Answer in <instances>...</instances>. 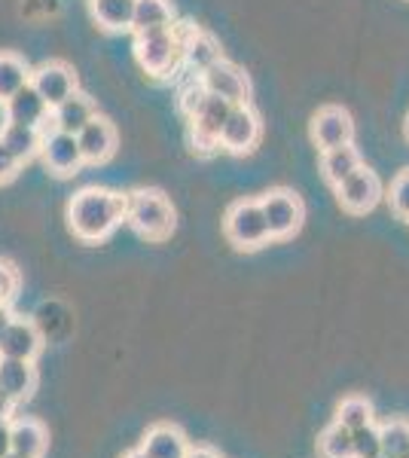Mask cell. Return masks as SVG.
<instances>
[{"label": "cell", "instance_id": "cell-1", "mask_svg": "<svg viewBox=\"0 0 409 458\" xmlns=\"http://www.w3.org/2000/svg\"><path fill=\"white\" fill-rule=\"evenodd\" d=\"M129 196L110 190H80L68 205V224L80 242H101L125 220Z\"/></svg>", "mask_w": 409, "mask_h": 458}, {"label": "cell", "instance_id": "cell-2", "mask_svg": "<svg viewBox=\"0 0 409 458\" xmlns=\"http://www.w3.org/2000/svg\"><path fill=\"white\" fill-rule=\"evenodd\" d=\"M196 25H171L156 31L135 34V55L138 64L153 77H166L183 62V43Z\"/></svg>", "mask_w": 409, "mask_h": 458}, {"label": "cell", "instance_id": "cell-3", "mask_svg": "<svg viewBox=\"0 0 409 458\" xmlns=\"http://www.w3.org/2000/svg\"><path fill=\"white\" fill-rule=\"evenodd\" d=\"M125 220L132 224L138 235L150 242H166L175 229V208L159 190H138L129 196V208H125Z\"/></svg>", "mask_w": 409, "mask_h": 458}, {"label": "cell", "instance_id": "cell-4", "mask_svg": "<svg viewBox=\"0 0 409 458\" xmlns=\"http://www.w3.org/2000/svg\"><path fill=\"white\" fill-rule=\"evenodd\" d=\"M223 233H226L229 245L239 250H257L269 242V226H266V214L260 199H239L229 205L226 217H223Z\"/></svg>", "mask_w": 409, "mask_h": 458}, {"label": "cell", "instance_id": "cell-5", "mask_svg": "<svg viewBox=\"0 0 409 458\" xmlns=\"http://www.w3.org/2000/svg\"><path fill=\"white\" fill-rule=\"evenodd\" d=\"M266 214V226H269V239H290V235L300 233L302 220H306V208H302V199L290 190H272L260 199Z\"/></svg>", "mask_w": 409, "mask_h": 458}, {"label": "cell", "instance_id": "cell-6", "mask_svg": "<svg viewBox=\"0 0 409 458\" xmlns=\"http://www.w3.org/2000/svg\"><path fill=\"white\" fill-rule=\"evenodd\" d=\"M199 83L208 95H217L223 98L226 105H248L251 101V80L248 73H244L239 64L226 62V58H220V62H214L211 68H205L199 73Z\"/></svg>", "mask_w": 409, "mask_h": 458}, {"label": "cell", "instance_id": "cell-7", "mask_svg": "<svg viewBox=\"0 0 409 458\" xmlns=\"http://www.w3.org/2000/svg\"><path fill=\"white\" fill-rule=\"evenodd\" d=\"M333 190H337L339 205L348 214H370L385 196L379 174L373 172V168H367V165H361L358 172H352L345 181H339Z\"/></svg>", "mask_w": 409, "mask_h": 458}, {"label": "cell", "instance_id": "cell-8", "mask_svg": "<svg viewBox=\"0 0 409 458\" xmlns=\"http://www.w3.org/2000/svg\"><path fill=\"white\" fill-rule=\"evenodd\" d=\"M229 107L233 105H226L217 95L205 92V98L190 110L192 144H196L199 150H214V147H220V129H223V123H226Z\"/></svg>", "mask_w": 409, "mask_h": 458}, {"label": "cell", "instance_id": "cell-9", "mask_svg": "<svg viewBox=\"0 0 409 458\" xmlns=\"http://www.w3.org/2000/svg\"><path fill=\"white\" fill-rule=\"evenodd\" d=\"M260 141V116L251 110V105H235L229 107L226 123L220 129V147L226 153H251Z\"/></svg>", "mask_w": 409, "mask_h": 458}, {"label": "cell", "instance_id": "cell-10", "mask_svg": "<svg viewBox=\"0 0 409 458\" xmlns=\"http://www.w3.org/2000/svg\"><path fill=\"white\" fill-rule=\"evenodd\" d=\"M354 138V123L352 114L345 107L327 105L311 116V141L318 144V150H333V147H345Z\"/></svg>", "mask_w": 409, "mask_h": 458}, {"label": "cell", "instance_id": "cell-11", "mask_svg": "<svg viewBox=\"0 0 409 458\" xmlns=\"http://www.w3.org/2000/svg\"><path fill=\"white\" fill-rule=\"evenodd\" d=\"M31 86L37 89V95H40V98L47 101V107L52 110L77 92V77H73V71L68 68V64L47 62L31 73Z\"/></svg>", "mask_w": 409, "mask_h": 458}, {"label": "cell", "instance_id": "cell-12", "mask_svg": "<svg viewBox=\"0 0 409 458\" xmlns=\"http://www.w3.org/2000/svg\"><path fill=\"white\" fill-rule=\"evenodd\" d=\"M40 153H43V162H47L49 172L55 174H73L80 165H83V153H80V144H77V135H68V131H58L52 129L43 135V144H40Z\"/></svg>", "mask_w": 409, "mask_h": 458}, {"label": "cell", "instance_id": "cell-13", "mask_svg": "<svg viewBox=\"0 0 409 458\" xmlns=\"http://www.w3.org/2000/svg\"><path fill=\"white\" fill-rule=\"evenodd\" d=\"M43 349V334L37 330L34 321L16 318L10 330L0 339V358H16V360H34Z\"/></svg>", "mask_w": 409, "mask_h": 458}, {"label": "cell", "instance_id": "cell-14", "mask_svg": "<svg viewBox=\"0 0 409 458\" xmlns=\"http://www.w3.org/2000/svg\"><path fill=\"white\" fill-rule=\"evenodd\" d=\"M77 144L83 162H107L116 150V129L104 116H95L77 131Z\"/></svg>", "mask_w": 409, "mask_h": 458}, {"label": "cell", "instance_id": "cell-15", "mask_svg": "<svg viewBox=\"0 0 409 458\" xmlns=\"http://www.w3.org/2000/svg\"><path fill=\"white\" fill-rule=\"evenodd\" d=\"M4 107H6V123H13V125H31V129H40L49 116L47 101L37 95V89L31 83L21 86Z\"/></svg>", "mask_w": 409, "mask_h": 458}, {"label": "cell", "instance_id": "cell-16", "mask_svg": "<svg viewBox=\"0 0 409 458\" xmlns=\"http://www.w3.org/2000/svg\"><path fill=\"white\" fill-rule=\"evenodd\" d=\"M37 388V370L34 360H16V358H0V391L13 397V401H28Z\"/></svg>", "mask_w": 409, "mask_h": 458}, {"label": "cell", "instance_id": "cell-17", "mask_svg": "<svg viewBox=\"0 0 409 458\" xmlns=\"http://www.w3.org/2000/svg\"><path fill=\"white\" fill-rule=\"evenodd\" d=\"M98 116L92 98H86L83 92H73L71 98H64L58 107H52V129L68 131V135H77L86 123H92Z\"/></svg>", "mask_w": 409, "mask_h": 458}, {"label": "cell", "instance_id": "cell-18", "mask_svg": "<svg viewBox=\"0 0 409 458\" xmlns=\"http://www.w3.org/2000/svg\"><path fill=\"white\" fill-rule=\"evenodd\" d=\"M141 449H144L150 458H187L190 443H187V437H183L181 428L156 425V428L147 431L144 446H141Z\"/></svg>", "mask_w": 409, "mask_h": 458}, {"label": "cell", "instance_id": "cell-19", "mask_svg": "<svg viewBox=\"0 0 409 458\" xmlns=\"http://www.w3.org/2000/svg\"><path fill=\"white\" fill-rule=\"evenodd\" d=\"M171 25H175V6L168 0H135V16H132V31L135 34Z\"/></svg>", "mask_w": 409, "mask_h": 458}, {"label": "cell", "instance_id": "cell-20", "mask_svg": "<svg viewBox=\"0 0 409 458\" xmlns=\"http://www.w3.org/2000/svg\"><path fill=\"white\" fill-rule=\"evenodd\" d=\"M92 16L104 31H132L135 0H92Z\"/></svg>", "mask_w": 409, "mask_h": 458}, {"label": "cell", "instance_id": "cell-21", "mask_svg": "<svg viewBox=\"0 0 409 458\" xmlns=\"http://www.w3.org/2000/svg\"><path fill=\"white\" fill-rule=\"evenodd\" d=\"M363 165L361 162V153L354 150L352 144H345V147H333V150H324L321 153V172L327 181L337 187L339 181H345L352 172H358V168Z\"/></svg>", "mask_w": 409, "mask_h": 458}, {"label": "cell", "instance_id": "cell-22", "mask_svg": "<svg viewBox=\"0 0 409 458\" xmlns=\"http://www.w3.org/2000/svg\"><path fill=\"white\" fill-rule=\"evenodd\" d=\"M0 141L13 150V157L19 162H28L40 153V144H43V135L40 129H31V125H13L6 123L4 131H0Z\"/></svg>", "mask_w": 409, "mask_h": 458}, {"label": "cell", "instance_id": "cell-23", "mask_svg": "<svg viewBox=\"0 0 409 458\" xmlns=\"http://www.w3.org/2000/svg\"><path fill=\"white\" fill-rule=\"evenodd\" d=\"M47 449V428L37 419H19L13 422V453L25 458H40Z\"/></svg>", "mask_w": 409, "mask_h": 458}, {"label": "cell", "instance_id": "cell-24", "mask_svg": "<svg viewBox=\"0 0 409 458\" xmlns=\"http://www.w3.org/2000/svg\"><path fill=\"white\" fill-rule=\"evenodd\" d=\"M183 58L196 68L199 73H202L205 68H211L214 62H220V47H217V40H214L211 34H205V31H199V28H192L190 37H187V43H183Z\"/></svg>", "mask_w": 409, "mask_h": 458}, {"label": "cell", "instance_id": "cell-25", "mask_svg": "<svg viewBox=\"0 0 409 458\" xmlns=\"http://www.w3.org/2000/svg\"><path fill=\"white\" fill-rule=\"evenodd\" d=\"M28 83H31L28 64L13 53H0V105H6V101Z\"/></svg>", "mask_w": 409, "mask_h": 458}, {"label": "cell", "instance_id": "cell-26", "mask_svg": "<svg viewBox=\"0 0 409 458\" xmlns=\"http://www.w3.org/2000/svg\"><path fill=\"white\" fill-rule=\"evenodd\" d=\"M318 455L321 458H354L352 453V431L333 422L318 440Z\"/></svg>", "mask_w": 409, "mask_h": 458}, {"label": "cell", "instance_id": "cell-27", "mask_svg": "<svg viewBox=\"0 0 409 458\" xmlns=\"http://www.w3.org/2000/svg\"><path fill=\"white\" fill-rule=\"evenodd\" d=\"M373 422V406L363 397H345L337 410V425L348 428V431H358V428Z\"/></svg>", "mask_w": 409, "mask_h": 458}, {"label": "cell", "instance_id": "cell-28", "mask_svg": "<svg viewBox=\"0 0 409 458\" xmlns=\"http://www.w3.org/2000/svg\"><path fill=\"white\" fill-rule=\"evenodd\" d=\"M382 434V455L385 458H409V422H388L379 428Z\"/></svg>", "mask_w": 409, "mask_h": 458}, {"label": "cell", "instance_id": "cell-29", "mask_svg": "<svg viewBox=\"0 0 409 458\" xmlns=\"http://www.w3.org/2000/svg\"><path fill=\"white\" fill-rule=\"evenodd\" d=\"M352 453H354V458L382 455V434H379V428L373 422L358 428V431H352Z\"/></svg>", "mask_w": 409, "mask_h": 458}, {"label": "cell", "instance_id": "cell-30", "mask_svg": "<svg viewBox=\"0 0 409 458\" xmlns=\"http://www.w3.org/2000/svg\"><path fill=\"white\" fill-rule=\"evenodd\" d=\"M388 202L394 214H400V217L409 220V168L406 172H400L397 177H394L391 183V193H388Z\"/></svg>", "mask_w": 409, "mask_h": 458}, {"label": "cell", "instance_id": "cell-31", "mask_svg": "<svg viewBox=\"0 0 409 458\" xmlns=\"http://www.w3.org/2000/svg\"><path fill=\"white\" fill-rule=\"evenodd\" d=\"M16 291H19V269L13 263L0 260V306H10Z\"/></svg>", "mask_w": 409, "mask_h": 458}, {"label": "cell", "instance_id": "cell-32", "mask_svg": "<svg viewBox=\"0 0 409 458\" xmlns=\"http://www.w3.org/2000/svg\"><path fill=\"white\" fill-rule=\"evenodd\" d=\"M19 168H21V162H19L16 157H13L10 147L0 141V183H10L13 177L19 174Z\"/></svg>", "mask_w": 409, "mask_h": 458}, {"label": "cell", "instance_id": "cell-33", "mask_svg": "<svg viewBox=\"0 0 409 458\" xmlns=\"http://www.w3.org/2000/svg\"><path fill=\"white\" fill-rule=\"evenodd\" d=\"M13 453V422L10 419H0V458Z\"/></svg>", "mask_w": 409, "mask_h": 458}, {"label": "cell", "instance_id": "cell-34", "mask_svg": "<svg viewBox=\"0 0 409 458\" xmlns=\"http://www.w3.org/2000/svg\"><path fill=\"white\" fill-rule=\"evenodd\" d=\"M13 406H16V401H13L6 391H0V419H10L13 416Z\"/></svg>", "mask_w": 409, "mask_h": 458}, {"label": "cell", "instance_id": "cell-35", "mask_svg": "<svg viewBox=\"0 0 409 458\" xmlns=\"http://www.w3.org/2000/svg\"><path fill=\"white\" fill-rule=\"evenodd\" d=\"M13 321H16V318H13L10 306H0V339H4V334L10 330V324H13Z\"/></svg>", "mask_w": 409, "mask_h": 458}, {"label": "cell", "instance_id": "cell-36", "mask_svg": "<svg viewBox=\"0 0 409 458\" xmlns=\"http://www.w3.org/2000/svg\"><path fill=\"white\" fill-rule=\"evenodd\" d=\"M187 458H220L214 449H205V446H199V449H190Z\"/></svg>", "mask_w": 409, "mask_h": 458}, {"label": "cell", "instance_id": "cell-37", "mask_svg": "<svg viewBox=\"0 0 409 458\" xmlns=\"http://www.w3.org/2000/svg\"><path fill=\"white\" fill-rule=\"evenodd\" d=\"M125 458H150V455H147L144 449H135V453H129V455H125Z\"/></svg>", "mask_w": 409, "mask_h": 458}, {"label": "cell", "instance_id": "cell-38", "mask_svg": "<svg viewBox=\"0 0 409 458\" xmlns=\"http://www.w3.org/2000/svg\"><path fill=\"white\" fill-rule=\"evenodd\" d=\"M4 458H25V455H19V453H10V455H4Z\"/></svg>", "mask_w": 409, "mask_h": 458}, {"label": "cell", "instance_id": "cell-39", "mask_svg": "<svg viewBox=\"0 0 409 458\" xmlns=\"http://www.w3.org/2000/svg\"><path fill=\"white\" fill-rule=\"evenodd\" d=\"M406 138H409V120H406Z\"/></svg>", "mask_w": 409, "mask_h": 458}, {"label": "cell", "instance_id": "cell-40", "mask_svg": "<svg viewBox=\"0 0 409 458\" xmlns=\"http://www.w3.org/2000/svg\"><path fill=\"white\" fill-rule=\"evenodd\" d=\"M379 458H385V455H379Z\"/></svg>", "mask_w": 409, "mask_h": 458}]
</instances>
